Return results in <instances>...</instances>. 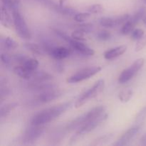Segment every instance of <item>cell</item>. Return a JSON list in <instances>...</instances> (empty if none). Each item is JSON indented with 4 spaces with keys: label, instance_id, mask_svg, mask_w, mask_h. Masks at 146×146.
Listing matches in <instances>:
<instances>
[{
    "label": "cell",
    "instance_id": "1",
    "mask_svg": "<svg viewBox=\"0 0 146 146\" xmlns=\"http://www.w3.org/2000/svg\"><path fill=\"white\" fill-rule=\"evenodd\" d=\"M72 101L65 102L46 108L34 115L30 121L31 125H44L52 122L71 108Z\"/></svg>",
    "mask_w": 146,
    "mask_h": 146
},
{
    "label": "cell",
    "instance_id": "2",
    "mask_svg": "<svg viewBox=\"0 0 146 146\" xmlns=\"http://www.w3.org/2000/svg\"><path fill=\"white\" fill-rule=\"evenodd\" d=\"M106 108L104 106H97L94 107L92 109L88 111L86 113L80 115L78 118H76L73 121H71L66 129L68 131H73L74 130H78L84 125L87 123L93 121V120L97 119L100 117L103 116L106 114Z\"/></svg>",
    "mask_w": 146,
    "mask_h": 146
},
{
    "label": "cell",
    "instance_id": "3",
    "mask_svg": "<svg viewBox=\"0 0 146 146\" xmlns=\"http://www.w3.org/2000/svg\"><path fill=\"white\" fill-rule=\"evenodd\" d=\"M53 30H54V33L57 36L61 37L66 42L68 43L72 49L75 50L76 51H77L79 54L84 56H94L95 54V51L91 48H90L89 46H88L83 41H77V40L74 39L72 37L69 36L66 33H64V31H61L59 29H54Z\"/></svg>",
    "mask_w": 146,
    "mask_h": 146
},
{
    "label": "cell",
    "instance_id": "4",
    "mask_svg": "<svg viewBox=\"0 0 146 146\" xmlns=\"http://www.w3.org/2000/svg\"><path fill=\"white\" fill-rule=\"evenodd\" d=\"M105 80L104 79H99L90 88H88L87 91L83 93L78 99L76 100L75 103V107L76 108H80L83 105L88 102L89 100L95 98L97 96L99 95L104 89L105 88Z\"/></svg>",
    "mask_w": 146,
    "mask_h": 146
},
{
    "label": "cell",
    "instance_id": "5",
    "mask_svg": "<svg viewBox=\"0 0 146 146\" xmlns=\"http://www.w3.org/2000/svg\"><path fill=\"white\" fill-rule=\"evenodd\" d=\"M13 19V24L15 27L17 34L24 39H30L31 38V33L24 19V16L19 11V8L15 9L11 11Z\"/></svg>",
    "mask_w": 146,
    "mask_h": 146
},
{
    "label": "cell",
    "instance_id": "6",
    "mask_svg": "<svg viewBox=\"0 0 146 146\" xmlns=\"http://www.w3.org/2000/svg\"><path fill=\"white\" fill-rule=\"evenodd\" d=\"M107 117H108V115H107L106 113L104 115H103V116L97 118V119L93 120V121L87 123L85 125H84L83 126H81V128H78L76 131V132L75 133V134H74V135L71 137V139H70V145H73V144L76 143L77 141H78L81 138H82L83 137L85 136L86 134L89 133L91 131H94L95 128H96L97 127L99 126L102 123H104V121L107 119Z\"/></svg>",
    "mask_w": 146,
    "mask_h": 146
},
{
    "label": "cell",
    "instance_id": "7",
    "mask_svg": "<svg viewBox=\"0 0 146 146\" xmlns=\"http://www.w3.org/2000/svg\"><path fill=\"white\" fill-rule=\"evenodd\" d=\"M145 62L144 58H140L135 60L132 65L130 66L128 68H125L121 72L118 76V81L119 84H123L131 81L135 76V74L143 68Z\"/></svg>",
    "mask_w": 146,
    "mask_h": 146
},
{
    "label": "cell",
    "instance_id": "8",
    "mask_svg": "<svg viewBox=\"0 0 146 146\" xmlns=\"http://www.w3.org/2000/svg\"><path fill=\"white\" fill-rule=\"evenodd\" d=\"M101 70L102 67L101 66H92L84 68L68 77L66 79V82L68 84H76L81 82L85 80L89 79L96 74H98Z\"/></svg>",
    "mask_w": 146,
    "mask_h": 146
},
{
    "label": "cell",
    "instance_id": "9",
    "mask_svg": "<svg viewBox=\"0 0 146 146\" xmlns=\"http://www.w3.org/2000/svg\"><path fill=\"white\" fill-rule=\"evenodd\" d=\"M62 95V91L57 90L56 88L48 90V91H44V92H41V94H38L36 97H35L31 101V105L34 106H38L41 105V104H47V103H49L51 101L57 99V98L61 97Z\"/></svg>",
    "mask_w": 146,
    "mask_h": 146
},
{
    "label": "cell",
    "instance_id": "10",
    "mask_svg": "<svg viewBox=\"0 0 146 146\" xmlns=\"http://www.w3.org/2000/svg\"><path fill=\"white\" fill-rule=\"evenodd\" d=\"M45 131L44 125H31L27 128L23 135L22 141L25 143L29 144L35 142Z\"/></svg>",
    "mask_w": 146,
    "mask_h": 146
},
{
    "label": "cell",
    "instance_id": "11",
    "mask_svg": "<svg viewBox=\"0 0 146 146\" xmlns=\"http://www.w3.org/2000/svg\"><path fill=\"white\" fill-rule=\"evenodd\" d=\"M143 123H136V125L133 126L132 128H129L127 131H125L123 134L118 139V141L113 143L115 146H124L127 145L131 143V141L135 138V135L139 133L141 129L142 128Z\"/></svg>",
    "mask_w": 146,
    "mask_h": 146
},
{
    "label": "cell",
    "instance_id": "12",
    "mask_svg": "<svg viewBox=\"0 0 146 146\" xmlns=\"http://www.w3.org/2000/svg\"><path fill=\"white\" fill-rule=\"evenodd\" d=\"M28 88L31 91L44 92V91H48V90L54 89L56 88V85L51 81H45V82H31L29 81Z\"/></svg>",
    "mask_w": 146,
    "mask_h": 146
},
{
    "label": "cell",
    "instance_id": "13",
    "mask_svg": "<svg viewBox=\"0 0 146 146\" xmlns=\"http://www.w3.org/2000/svg\"><path fill=\"white\" fill-rule=\"evenodd\" d=\"M71 49L65 46H55L49 52L48 55L57 61L66 58L71 55Z\"/></svg>",
    "mask_w": 146,
    "mask_h": 146
},
{
    "label": "cell",
    "instance_id": "14",
    "mask_svg": "<svg viewBox=\"0 0 146 146\" xmlns=\"http://www.w3.org/2000/svg\"><path fill=\"white\" fill-rule=\"evenodd\" d=\"M126 50L127 46H118L110 48L109 50H107L106 51H105L104 54V57L106 60H112L123 54L126 51Z\"/></svg>",
    "mask_w": 146,
    "mask_h": 146
},
{
    "label": "cell",
    "instance_id": "15",
    "mask_svg": "<svg viewBox=\"0 0 146 146\" xmlns=\"http://www.w3.org/2000/svg\"><path fill=\"white\" fill-rule=\"evenodd\" d=\"M13 71H14V74H17L18 76H19L20 78H23V79L28 80L29 81L31 78L32 76L34 75V72L35 71H31L27 69V68L24 66L22 65H17L13 68Z\"/></svg>",
    "mask_w": 146,
    "mask_h": 146
},
{
    "label": "cell",
    "instance_id": "16",
    "mask_svg": "<svg viewBox=\"0 0 146 146\" xmlns=\"http://www.w3.org/2000/svg\"><path fill=\"white\" fill-rule=\"evenodd\" d=\"M54 79V76L51 74L44 71H37L34 72L31 79L29 81L31 82H45V81H51Z\"/></svg>",
    "mask_w": 146,
    "mask_h": 146
},
{
    "label": "cell",
    "instance_id": "17",
    "mask_svg": "<svg viewBox=\"0 0 146 146\" xmlns=\"http://www.w3.org/2000/svg\"><path fill=\"white\" fill-rule=\"evenodd\" d=\"M1 24L6 28H9L13 22V19H11L10 16L9 11L6 8L4 5L1 4Z\"/></svg>",
    "mask_w": 146,
    "mask_h": 146
},
{
    "label": "cell",
    "instance_id": "18",
    "mask_svg": "<svg viewBox=\"0 0 146 146\" xmlns=\"http://www.w3.org/2000/svg\"><path fill=\"white\" fill-rule=\"evenodd\" d=\"M19 44L17 41L9 36L1 38V47L7 51L14 50L18 47Z\"/></svg>",
    "mask_w": 146,
    "mask_h": 146
},
{
    "label": "cell",
    "instance_id": "19",
    "mask_svg": "<svg viewBox=\"0 0 146 146\" xmlns=\"http://www.w3.org/2000/svg\"><path fill=\"white\" fill-rule=\"evenodd\" d=\"M24 47L27 50L31 51L33 54H36V55L38 56H43L46 54L43 47L41 46L38 45V44H33V43H25Z\"/></svg>",
    "mask_w": 146,
    "mask_h": 146
},
{
    "label": "cell",
    "instance_id": "20",
    "mask_svg": "<svg viewBox=\"0 0 146 146\" xmlns=\"http://www.w3.org/2000/svg\"><path fill=\"white\" fill-rule=\"evenodd\" d=\"M136 24H138L131 18V16L129 19L123 24L122 27L121 29V33L123 35H128V34H131V32L134 30V28H135Z\"/></svg>",
    "mask_w": 146,
    "mask_h": 146
},
{
    "label": "cell",
    "instance_id": "21",
    "mask_svg": "<svg viewBox=\"0 0 146 146\" xmlns=\"http://www.w3.org/2000/svg\"><path fill=\"white\" fill-rule=\"evenodd\" d=\"M113 137H114L113 133H111L102 135V136L98 137V138H97L96 139L94 140L92 143H91L90 145H94V146L105 145V144L109 143L110 141L113 138Z\"/></svg>",
    "mask_w": 146,
    "mask_h": 146
},
{
    "label": "cell",
    "instance_id": "22",
    "mask_svg": "<svg viewBox=\"0 0 146 146\" xmlns=\"http://www.w3.org/2000/svg\"><path fill=\"white\" fill-rule=\"evenodd\" d=\"M19 106L18 103L13 102L9 103V104H7L4 106L1 107L0 109V116L1 118H4L7 115H8L12 111H14L16 108Z\"/></svg>",
    "mask_w": 146,
    "mask_h": 146
},
{
    "label": "cell",
    "instance_id": "23",
    "mask_svg": "<svg viewBox=\"0 0 146 146\" xmlns=\"http://www.w3.org/2000/svg\"><path fill=\"white\" fill-rule=\"evenodd\" d=\"M38 60L34 58H31V57H29L26 59V61H24V64H21L22 66H24L25 68H27V69L31 71H36L37 68L38 66Z\"/></svg>",
    "mask_w": 146,
    "mask_h": 146
},
{
    "label": "cell",
    "instance_id": "24",
    "mask_svg": "<svg viewBox=\"0 0 146 146\" xmlns=\"http://www.w3.org/2000/svg\"><path fill=\"white\" fill-rule=\"evenodd\" d=\"M133 95V91L132 89H126L121 91L118 94V98L122 103H127L131 100Z\"/></svg>",
    "mask_w": 146,
    "mask_h": 146
},
{
    "label": "cell",
    "instance_id": "25",
    "mask_svg": "<svg viewBox=\"0 0 146 146\" xmlns=\"http://www.w3.org/2000/svg\"><path fill=\"white\" fill-rule=\"evenodd\" d=\"M100 25L105 28H113L115 27L114 17H101L98 20Z\"/></svg>",
    "mask_w": 146,
    "mask_h": 146
},
{
    "label": "cell",
    "instance_id": "26",
    "mask_svg": "<svg viewBox=\"0 0 146 146\" xmlns=\"http://www.w3.org/2000/svg\"><path fill=\"white\" fill-rule=\"evenodd\" d=\"M2 5H4L6 8L8 9L10 12L14 9L19 8V1L20 0H1Z\"/></svg>",
    "mask_w": 146,
    "mask_h": 146
},
{
    "label": "cell",
    "instance_id": "27",
    "mask_svg": "<svg viewBox=\"0 0 146 146\" xmlns=\"http://www.w3.org/2000/svg\"><path fill=\"white\" fill-rule=\"evenodd\" d=\"M111 34L108 30H101L96 34V38L101 41H107L111 38Z\"/></svg>",
    "mask_w": 146,
    "mask_h": 146
},
{
    "label": "cell",
    "instance_id": "28",
    "mask_svg": "<svg viewBox=\"0 0 146 146\" xmlns=\"http://www.w3.org/2000/svg\"><path fill=\"white\" fill-rule=\"evenodd\" d=\"M76 29L81 30V31H84L85 34H88V33L91 32L94 29V24H91V23L81 24H78V25H76Z\"/></svg>",
    "mask_w": 146,
    "mask_h": 146
},
{
    "label": "cell",
    "instance_id": "29",
    "mask_svg": "<svg viewBox=\"0 0 146 146\" xmlns=\"http://www.w3.org/2000/svg\"><path fill=\"white\" fill-rule=\"evenodd\" d=\"M91 17V13L90 12H81L76 13L74 16V19L77 22H84L88 19V18Z\"/></svg>",
    "mask_w": 146,
    "mask_h": 146
},
{
    "label": "cell",
    "instance_id": "30",
    "mask_svg": "<svg viewBox=\"0 0 146 146\" xmlns=\"http://www.w3.org/2000/svg\"><path fill=\"white\" fill-rule=\"evenodd\" d=\"M1 101H3V99L9 94V88L6 80H1Z\"/></svg>",
    "mask_w": 146,
    "mask_h": 146
},
{
    "label": "cell",
    "instance_id": "31",
    "mask_svg": "<svg viewBox=\"0 0 146 146\" xmlns=\"http://www.w3.org/2000/svg\"><path fill=\"white\" fill-rule=\"evenodd\" d=\"M104 11V6L100 4H93L88 8V11L91 14H101Z\"/></svg>",
    "mask_w": 146,
    "mask_h": 146
},
{
    "label": "cell",
    "instance_id": "32",
    "mask_svg": "<svg viewBox=\"0 0 146 146\" xmlns=\"http://www.w3.org/2000/svg\"><path fill=\"white\" fill-rule=\"evenodd\" d=\"M84 35H85V33L79 29H76L75 31H74L71 33V37H72L74 39H76L77 40V41H86V38Z\"/></svg>",
    "mask_w": 146,
    "mask_h": 146
},
{
    "label": "cell",
    "instance_id": "33",
    "mask_svg": "<svg viewBox=\"0 0 146 146\" xmlns=\"http://www.w3.org/2000/svg\"><path fill=\"white\" fill-rule=\"evenodd\" d=\"M146 120V106L139 111L135 119V123H143Z\"/></svg>",
    "mask_w": 146,
    "mask_h": 146
},
{
    "label": "cell",
    "instance_id": "34",
    "mask_svg": "<svg viewBox=\"0 0 146 146\" xmlns=\"http://www.w3.org/2000/svg\"><path fill=\"white\" fill-rule=\"evenodd\" d=\"M1 61L3 65H4L7 67H9L12 64V57L9 55V54H6V53H2L1 54Z\"/></svg>",
    "mask_w": 146,
    "mask_h": 146
},
{
    "label": "cell",
    "instance_id": "35",
    "mask_svg": "<svg viewBox=\"0 0 146 146\" xmlns=\"http://www.w3.org/2000/svg\"><path fill=\"white\" fill-rule=\"evenodd\" d=\"M144 36V31L141 29H135L131 32V37L133 41H139Z\"/></svg>",
    "mask_w": 146,
    "mask_h": 146
},
{
    "label": "cell",
    "instance_id": "36",
    "mask_svg": "<svg viewBox=\"0 0 146 146\" xmlns=\"http://www.w3.org/2000/svg\"><path fill=\"white\" fill-rule=\"evenodd\" d=\"M146 47V35L143 36L139 41L137 42L136 46L135 47V51L136 52L141 51Z\"/></svg>",
    "mask_w": 146,
    "mask_h": 146
},
{
    "label": "cell",
    "instance_id": "37",
    "mask_svg": "<svg viewBox=\"0 0 146 146\" xmlns=\"http://www.w3.org/2000/svg\"><path fill=\"white\" fill-rule=\"evenodd\" d=\"M56 70L58 71H60V72L64 71V65H63V64L61 62H59V61L56 62Z\"/></svg>",
    "mask_w": 146,
    "mask_h": 146
},
{
    "label": "cell",
    "instance_id": "38",
    "mask_svg": "<svg viewBox=\"0 0 146 146\" xmlns=\"http://www.w3.org/2000/svg\"><path fill=\"white\" fill-rule=\"evenodd\" d=\"M140 143L142 145H146V132L143 135L140 140Z\"/></svg>",
    "mask_w": 146,
    "mask_h": 146
},
{
    "label": "cell",
    "instance_id": "39",
    "mask_svg": "<svg viewBox=\"0 0 146 146\" xmlns=\"http://www.w3.org/2000/svg\"><path fill=\"white\" fill-rule=\"evenodd\" d=\"M66 1V0H58V4H59L60 5L63 6Z\"/></svg>",
    "mask_w": 146,
    "mask_h": 146
},
{
    "label": "cell",
    "instance_id": "40",
    "mask_svg": "<svg viewBox=\"0 0 146 146\" xmlns=\"http://www.w3.org/2000/svg\"><path fill=\"white\" fill-rule=\"evenodd\" d=\"M143 24L146 26V17L143 19Z\"/></svg>",
    "mask_w": 146,
    "mask_h": 146
},
{
    "label": "cell",
    "instance_id": "41",
    "mask_svg": "<svg viewBox=\"0 0 146 146\" xmlns=\"http://www.w3.org/2000/svg\"><path fill=\"white\" fill-rule=\"evenodd\" d=\"M144 1H145V2H146V0H144Z\"/></svg>",
    "mask_w": 146,
    "mask_h": 146
}]
</instances>
